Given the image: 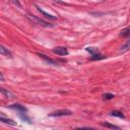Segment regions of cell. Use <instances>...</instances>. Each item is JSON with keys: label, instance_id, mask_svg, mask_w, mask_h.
I'll list each match as a JSON object with an SVG mask.
<instances>
[{"label": "cell", "instance_id": "14", "mask_svg": "<svg viewBox=\"0 0 130 130\" xmlns=\"http://www.w3.org/2000/svg\"><path fill=\"white\" fill-rule=\"evenodd\" d=\"M102 126L107 127V128H111V129H119L118 126L113 125V124H110V123H108V122H103V123H102Z\"/></svg>", "mask_w": 130, "mask_h": 130}, {"label": "cell", "instance_id": "18", "mask_svg": "<svg viewBox=\"0 0 130 130\" xmlns=\"http://www.w3.org/2000/svg\"><path fill=\"white\" fill-rule=\"evenodd\" d=\"M0 79H1V81H3V80H4V76H3V73H0Z\"/></svg>", "mask_w": 130, "mask_h": 130}, {"label": "cell", "instance_id": "4", "mask_svg": "<svg viewBox=\"0 0 130 130\" xmlns=\"http://www.w3.org/2000/svg\"><path fill=\"white\" fill-rule=\"evenodd\" d=\"M36 7H37V9H38V11L40 12V13H42L46 18H49V19H51V20H55V19H57V16H54V15H52V14H50V13H48V12H46L45 10H43L40 6H38V5H35Z\"/></svg>", "mask_w": 130, "mask_h": 130}, {"label": "cell", "instance_id": "15", "mask_svg": "<svg viewBox=\"0 0 130 130\" xmlns=\"http://www.w3.org/2000/svg\"><path fill=\"white\" fill-rule=\"evenodd\" d=\"M105 58H106L105 56H102V55H100V54H95V55H92V56L90 57V60L94 61V60H102V59H105Z\"/></svg>", "mask_w": 130, "mask_h": 130}, {"label": "cell", "instance_id": "5", "mask_svg": "<svg viewBox=\"0 0 130 130\" xmlns=\"http://www.w3.org/2000/svg\"><path fill=\"white\" fill-rule=\"evenodd\" d=\"M0 91H1V93H2L5 98H9V99H14V98H15V95H14L10 90H8V89H5V88L1 87V88H0Z\"/></svg>", "mask_w": 130, "mask_h": 130}, {"label": "cell", "instance_id": "11", "mask_svg": "<svg viewBox=\"0 0 130 130\" xmlns=\"http://www.w3.org/2000/svg\"><path fill=\"white\" fill-rule=\"evenodd\" d=\"M110 115L111 116H114V117H119V118H125V115L122 113V112H120V111H112L111 113H110Z\"/></svg>", "mask_w": 130, "mask_h": 130}, {"label": "cell", "instance_id": "17", "mask_svg": "<svg viewBox=\"0 0 130 130\" xmlns=\"http://www.w3.org/2000/svg\"><path fill=\"white\" fill-rule=\"evenodd\" d=\"M10 1H11L12 3H14L16 6H18V7H21V4L19 3V1H18V0H10Z\"/></svg>", "mask_w": 130, "mask_h": 130}, {"label": "cell", "instance_id": "7", "mask_svg": "<svg viewBox=\"0 0 130 130\" xmlns=\"http://www.w3.org/2000/svg\"><path fill=\"white\" fill-rule=\"evenodd\" d=\"M0 53H1V55L6 56V57H9V58H11V56H12L11 52H10L8 49H6L4 46H1V47H0Z\"/></svg>", "mask_w": 130, "mask_h": 130}, {"label": "cell", "instance_id": "9", "mask_svg": "<svg viewBox=\"0 0 130 130\" xmlns=\"http://www.w3.org/2000/svg\"><path fill=\"white\" fill-rule=\"evenodd\" d=\"M9 108H10V109H14V110H17L18 112H26V109H25L23 106L19 105V104L11 105V106H9Z\"/></svg>", "mask_w": 130, "mask_h": 130}, {"label": "cell", "instance_id": "2", "mask_svg": "<svg viewBox=\"0 0 130 130\" xmlns=\"http://www.w3.org/2000/svg\"><path fill=\"white\" fill-rule=\"evenodd\" d=\"M70 115H72V112L70 110H67V109L57 110V111L49 114L50 117H63V116H70Z\"/></svg>", "mask_w": 130, "mask_h": 130}, {"label": "cell", "instance_id": "16", "mask_svg": "<svg viewBox=\"0 0 130 130\" xmlns=\"http://www.w3.org/2000/svg\"><path fill=\"white\" fill-rule=\"evenodd\" d=\"M114 96H115V95H114L113 93H109V92L103 94V99H104V100H112Z\"/></svg>", "mask_w": 130, "mask_h": 130}, {"label": "cell", "instance_id": "13", "mask_svg": "<svg viewBox=\"0 0 130 130\" xmlns=\"http://www.w3.org/2000/svg\"><path fill=\"white\" fill-rule=\"evenodd\" d=\"M85 50L87 52H89L91 55H95V54H99V50L96 48H93V47H87L85 48Z\"/></svg>", "mask_w": 130, "mask_h": 130}, {"label": "cell", "instance_id": "3", "mask_svg": "<svg viewBox=\"0 0 130 130\" xmlns=\"http://www.w3.org/2000/svg\"><path fill=\"white\" fill-rule=\"evenodd\" d=\"M53 53H55L59 56H66V55H68V50L65 47L59 46V47H56L53 49Z\"/></svg>", "mask_w": 130, "mask_h": 130}, {"label": "cell", "instance_id": "6", "mask_svg": "<svg viewBox=\"0 0 130 130\" xmlns=\"http://www.w3.org/2000/svg\"><path fill=\"white\" fill-rule=\"evenodd\" d=\"M0 121L3 122V123H5V124H8V125H10V126H16V122H14V121L11 120V119L4 118L3 115H1V117H0Z\"/></svg>", "mask_w": 130, "mask_h": 130}, {"label": "cell", "instance_id": "1", "mask_svg": "<svg viewBox=\"0 0 130 130\" xmlns=\"http://www.w3.org/2000/svg\"><path fill=\"white\" fill-rule=\"evenodd\" d=\"M27 18H28L31 22H34V23H36V24H39V25H42V26H44V27H53V26H54V24L49 23V22H47V21H45V20L39 18V17L36 16V15L27 14Z\"/></svg>", "mask_w": 130, "mask_h": 130}, {"label": "cell", "instance_id": "10", "mask_svg": "<svg viewBox=\"0 0 130 130\" xmlns=\"http://www.w3.org/2000/svg\"><path fill=\"white\" fill-rule=\"evenodd\" d=\"M24 113H25V112H18V116L20 117L21 120H23V121H25V122H27V123L30 124V123H31V122H30V119H29V118L26 116V114H24Z\"/></svg>", "mask_w": 130, "mask_h": 130}, {"label": "cell", "instance_id": "8", "mask_svg": "<svg viewBox=\"0 0 130 130\" xmlns=\"http://www.w3.org/2000/svg\"><path fill=\"white\" fill-rule=\"evenodd\" d=\"M38 56H40L42 59H44L45 61H47V62H48V63H50V64H53V65H57V62H56V61L52 60L51 58L47 57L46 55H44V54H42V53H38Z\"/></svg>", "mask_w": 130, "mask_h": 130}, {"label": "cell", "instance_id": "12", "mask_svg": "<svg viewBox=\"0 0 130 130\" xmlns=\"http://www.w3.org/2000/svg\"><path fill=\"white\" fill-rule=\"evenodd\" d=\"M120 36L121 37H129L130 36V26L122 29L121 32H120Z\"/></svg>", "mask_w": 130, "mask_h": 130}]
</instances>
